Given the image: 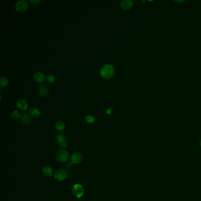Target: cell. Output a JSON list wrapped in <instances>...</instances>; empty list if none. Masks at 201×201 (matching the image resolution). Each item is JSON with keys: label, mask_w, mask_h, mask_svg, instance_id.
<instances>
[{"label": "cell", "mask_w": 201, "mask_h": 201, "mask_svg": "<svg viewBox=\"0 0 201 201\" xmlns=\"http://www.w3.org/2000/svg\"><path fill=\"white\" fill-rule=\"evenodd\" d=\"M34 79L38 83L43 82L45 79L44 74L41 72H36L34 74Z\"/></svg>", "instance_id": "obj_10"}, {"label": "cell", "mask_w": 201, "mask_h": 201, "mask_svg": "<svg viewBox=\"0 0 201 201\" xmlns=\"http://www.w3.org/2000/svg\"><path fill=\"white\" fill-rule=\"evenodd\" d=\"M86 121L88 123H92L95 121V117L93 116H87L85 118Z\"/></svg>", "instance_id": "obj_19"}, {"label": "cell", "mask_w": 201, "mask_h": 201, "mask_svg": "<svg viewBox=\"0 0 201 201\" xmlns=\"http://www.w3.org/2000/svg\"><path fill=\"white\" fill-rule=\"evenodd\" d=\"M29 113L32 117L36 118L40 115V112L38 109L35 107H31L29 110Z\"/></svg>", "instance_id": "obj_14"}, {"label": "cell", "mask_w": 201, "mask_h": 201, "mask_svg": "<svg viewBox=\"0 0 201 201\" xmlns=\"http://www.w3.org/2000/svg\"><path fill=\"white\" fill-rule=\"evenodd\" d=\"M41 0H30V2H33V3H36V2H40Z\"/></svg>", "instance_id": "obj_21"}, {"label": "cell", "mask_w": 201, "mask_h": 201, "mask_svg": "<svg viewBox=\"0 0 201 201\" xmlns=\"http://www.w3.org/2000/svg\"><path fill=\"white\" fill-rule=\"evenodd\" d=\"M56 129L60 132H62L65 129V124L62 121H59L56 124Z\"/></svg>", "instance_id": "obj_15"}, {"label": "cell", "mask_w": 201, "mask_h": 201, "mask_svg": "<svg viewBox=\"0 0 201 201\" xmlns=\"http://www.w3.org/2000/svg\"><path fill=\"white\" fill-rule=\"evenodd\" d=\"M57 142L60 147L62 148H66L68 146V141L65 136L63 135H59L56 138Z\"/></svg>", "instance_id": "obj_6"}, {"label": "cell", "mask_w": 201, "mask_h": 201, "mask_svg": "<svg viewBox=\"0 0 201 201\" xmlns=\"http://www.w3.org/2000/svg\"><path fill=\"white\" fill-rule=\"evenodd\" d=\"M31 115L27 113H23V114L21 116V121L25 124H30L31 121Z\"/></svg>", "instance_id": "obj_12"}, {"label": "cell", "mask_w": 201, "mask_h": 201, "mask_svg": "<svg viewBox=\"0 0 201 201\" xmlns=\"http://www.w3.org/2000/svg\"><path fill=\"white\" fill-rule=\"evenodd\" d=\"M12 117L15 119H19L20 118H21V116L20 113L17 110H14L11 113Z\"/></svg>", "instance_id": "obj_17"}, {"label": "cell", "mask_w": 201, "mask_h": 201, "mask_svg": "<svg viewBox=\"0 0 201 201\" xmlns=\"http://www.w3.org/2000/svg\"><path fill=\"white\" fill-rule=\"evenodd\" d=\"M55 157L59 162H66L69 159V154L65 150H60L56 153Z\"/></svg>", "instance_id": "obj_2"}, {"label": "cell", "mask_w": 201, "mask_h": 201, "mask_svg": "<svg viewBox=\"0 0 201 201\" xmlns=\"http://www.w3.org/2000/svg\"><path fill=\"white\" fill-rule=\"evenodd\" d=\"M114 73L115 69L112 64H105L100 70V75L105 79L111 78Z\"/></svg>", "instance_id": "obj_1"}, {"label": "cell", "mask_w": 201, "mask_h": 201, "mask_svg": "<svg viewBox=\"0 0 201 201\" xmlns=\"http://www.w3.org/2000/svg\"><path fill=\"white\" fill-rule=\"evenodd\" d=\"M133 5V2L131 0H123L121 1V7L124 10L131 9Z\"/></svg>", "instance_id": "obj_9"}, {"label": "cell", "mask_w": 201, "mask_h": 201, "mask_svg": "<svg viewBox=\"0 0 201 201\" xmlns=\"http://www.w3.org/2000/svg\"><path fill=\"white\" fill-rule=\"evenodd\" d=\"M43 175L46 177H50L52 175L53 170L50 166H45L42 170Z\"/></svg>", "instance_id": "obj_11"}, {"label": "cell", "mask_w": 201, "mask_h": 201, "mask_svg": "<svg viewBox=\"0 0 201 201\" xmlns=\"http://www.w3.org/2000/svg\"><path fill=\"white\" fill-rule=\"evenodd\" d=\"M48 88L45 85L41 86L39 89V94L41 97H45L48 93Z\"/></svg>", "instance_id": "obj_13"}, {"label": "cell", "mask_w": 201, "mask_h": 201, "mask_svg": "<svg viewBox=\"0 0 201 201\" xmlns=\"http://www.w3.org/2000/svg\"><path fill=\"white\" fill-rule=\"evenodd\" d=\"M16 106L20 110L22 111L26 110L28 107V103L26 100L23 99H19L17 101Z\"/></svg>", "instance_id": "obj_8"}, {"label": "cell", "mask_w": 201, "mask_h": 201, "mask_svg": "<svg viewBox=\"0 0 201 201\" xmlns=\"http://www.w3.org/2000/svg\"><path fill=\"white\" fill-rule=\"evenodd\" d=\"M71 192H72L73 195L76 198H80L83 196V195L84 193V189L81 185L75 184L73 185V186L72 188Z\"/></svg>", "instance_id": "obj_3"}, {"label": "cell", "mask_w": 201, "mask_h": 201, "mask_svg": "<svg viewBox=\"0 0 201 201\" xmlns=\"http://www.w3.org/2000/svg\"><path fill=\"white\" fill-rule=\"evenodd\" d=\"M67 172L64 169H59L57 170H56V172L54 173L55 179L60 182L65 180L66 178H67Z\"/></svg>", "instance_id": "obj_4"}, {"label": "cell", "mask_w": 201, "mask_h": 201, "mask_svg": "<svg viewBox=\"0 0 201 201\" xmlns=\"http://www.w3.org/2000/svg\"><path fill=\"white\" fill-rule=\"evenodd\" d=\"M112 108L108 109L107 110V111H106V113H107V114H110L112 113Z\"/></svg>", "instance_id": "obj_20"}, {"label": "cell", "mask_w": 201, "mask_h": 201, "mask_svg": "<svg viewBox=\"0 0 201 201\" xmlns=\"http://www.w3.org/2000/svg\"><path fill=\"white\" fill-rule=\"evenodd\" d=\"M83 160V156L79 152H75L72 154L70 158L71 164H79Z\"/></svg>", "instance_id": "obj_7"}, {"label": "cell", "mask_w": 201, "mask_h": 201, "mask_svg": "<svg viewBox=\"0 0 201 201\" xmlns=\"http://www.w3.org/2000/svg\"><path fill=\"white\" fill-rule=\"evenodd\" d=\"M46 80H47V81L48 83H53L54 81V80H55V77H54V76L53 74H48L47 76V77H46Z\"/></svg>", "instance_id": "obj_18"}, {"label": "cell", "mask_w": 201, "mask_h": 201, "mask_svg": "<svg viewBox=\"0 0 201 201\" xmlns=\"http://www.w3.org/2000/svg\"><path fill=\"white\" fill-rule=\"evenodd\" d=\"M9 81L6 77H2L0 78V87L1 88H4L8 84Z\"/></svg>", "instance_id": "obj_16"}, {"label": "cell", "mask_w": 201, "mask_h": 201, "mask_svg": "<svg viewBox=\"0 0 201 201\" xmlns=\"http://www.w3.org/2000/svg\"><path fill=\"white\" fill-rule=\"evenodd\" d=\"M28 2L26 0H20L17 2L15 5L16 9L19 12H24L28 8Z\"/></svg>", "instance_id": "obj_5"}]
</instances>
